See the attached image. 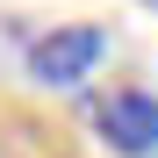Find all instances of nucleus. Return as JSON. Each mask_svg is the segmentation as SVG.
Returning a JSON list of instances; mask_svg holds the SVG:
<instances>
[{
  "label": "nucleus",
  "instance_id": "obj_3",
  "mask_svg": "<svg viewBox=\"0 0 158 158\" xmlns=\"http://www.w3.org/2000/svg\"><path fill=\"white\" fill-rule=\"evenodd\" d=\"M151 7H158V0H151Z\"/></svg>",
  "mask_w": 158,
  "mask_h": 158
},
{
  "label": "nucleus",
  "instance_id": "obj_2",
  "mask_svg": "<svg viewBox=\"0 0 158 158\" xmlns=\"http://www.w3.org/2000/svg\"><path fill=\"white\" fill-rule=\"evenodd\" d=\"M94 129H101V144H108V151H122V158H151V151H158V94H144V86L108 94V101L94 108Z\"/></svg>",
  "mask_w": 158,
  "mask_h": 158
},
{
  "label": "nucleus",
  "instance_id": "obj_1",
  "mask_svg": "<svg viewBox=\"0 0 158 158\" xmlns=\"http://www.w3.org/2000/svg\"><path fill=\"white\" fill-rule=\"evenodd\" d=\"M101 58H108V36L94 29V22H65V29H50L29 43V79L43 86H79Z\"/></svg>",
  "mask_w": 158,
  "mask_h": 158
}]
</instances>
